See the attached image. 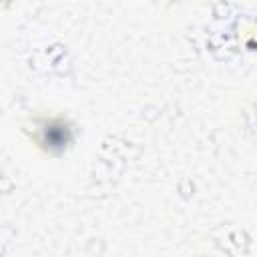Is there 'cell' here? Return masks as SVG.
Listing matches in <instances>:
<instances>
[{"label":"cell","mask_w":257,"mask_h":257,"mask_svg":"<svg viewBox=\"0 0 257 257\" xmlns=\"http://www.w3.org/2000/svg\"><path fill=\"white\" fill-rule=\"evenodd\" d=\"M32 143L48 155L62 153L74 139V126L64 114L44 112L32 116Z\"/></svg>","instance_id":"cell-1"}]
</instances>
